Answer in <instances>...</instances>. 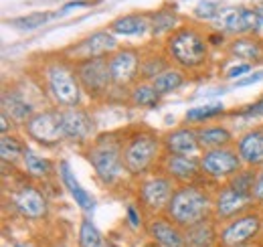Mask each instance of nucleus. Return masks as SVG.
I'll return each mask as SVG.
<instances>
[{"label": "nucleus", "mask_w": 263, "mask_h": 247, "mask_svg": "<svg viewBox=\"0 0 263 247\" xmlns=\"http://www.w3.org/2000/svg\"><path fill=\"white\" fill-rule=\"evenodd\" d=\"M124 164L132 179H144L154 172V166L160 164L164 148L162 136L152 128H130L124 130Z\"/></svg>", "instance_id": "f257e3e1"}, {"label": "nucleus", "mask_w": 263, "mask_h": 247, "mask_svg": "<svg viewBox=\"0 0 263 247\" xmlns=\"http://www.w3.org/2000/svg\"><path fill=\"white\" fill-rule=\"evenodd\" d=\"M124 130L98 134L85 150V158L91 164L98 181L103 186H116L122 183L126 172L124 164Z\"/></svg>", "instance_id": "f03ea898"}, {"label": "nucleus", "mask_w": 263, "mask_h": 247, "mask_svg": "<svg viewBox=\"0 0 263 247\" xmlns=\"http://www.w3.org/2000/svg\"><path fill=\"white\" fill-rule=\"evenodd\" d=\"M162 215L168 217L180 229L193 227L213 217V195L198 181L191 185H178Z\"/></svg>", "instance_id": "7ed1b4c3"}, {"label": "nucleus", "mask_w": 263, "mask_h": 247, "mask_svg": "<svg viewBox=\"0 0 263 247\" xmlns=\"http://www.w3.org/2000/svg\"><path fill=\"white\" fill-rule=\"evenodd\" d=\"M164 53L182 71H195L209 63V39L197 27L182 25L166 37Z\"/></svg>", "instance_id": "20e7f679"}, {"label": "nucleus", "mask_w": 263, "mask_h": 247, "mask_svg": "<svg viewBox=\"0 0 263 247\" xmlns=\"http://www.w3.org/2000/svg\"><path fill=\"white\" fill-rule=\"evenodd\" d=\"M43 79H45V87H47V93L51 95L55 108L67 110V108L81 105L83 90L75 73V63L69 61L63 53L45 63Z\"/></svg>", "instance_id": "39448f33"}, {"label": "nucleus", "mask_w": 263, "mask_h": 247, "mask_svg": "<svg viewBox=\"0 0 263 247\" xmlns=\"http://www.w3.org/2000/svg\"><path fill=\"white\" fill-rule=\"evenodd\" d=\"M174 190H176V183L170 177H166L162 170H156L144 177L138 186L140 211L148 213L150 217L162 215Z\"/></svg>", "instance_id": "423d86ee"}, {"label": "nucleus", "mask_w": 263, "mask_h": 247, "mask_svg": "<svg viewBox=\"0 0 263 247\" xmlns=\"http://www.w3.org/2000/svg\"><path fill=\"white\" fill-rule=\"evenodd\" d=\"M25 132L33 142L45 146V148L59 146L61 142L67 140L63 110L61 108H49V110L36 112L33 118L25 123Z\"/></svg>", "instance_id": "0eeeda50"}, {"label": "nucleus", "mask_w": 263, "mask_h": 247, "mask_svg": "<svg viewBox=\"0 0 263 247\" xmlns=\"http://www.w3.org/2000/svg\"><path fill=\"white\" fill-rule=\"evenodd\" d=\"M261 231L263 217L257 211H247L221 225L217 247H245L253 239H257Z\"/></svg>", "instance_id": "6e6552de"}, {"label": "nucleus", "mask_w": 263, "mask_h": 247, "mask_svg": "<svg viewBox=\"0 0 263 247\" xmlns=\"http://www.w3.org/2000/svg\"><path fill=\"white\" fill-rule=\"evenodd\" d=\"M75 73H77V77H79L81 90L87 93L91 99H101V97H105V95L109 93V90L114 87L111 75H109L107 57L77 61L75 63Z\"/></svg>", "instance_id": "1a4fd4ad"}, {"label": "nucleus", "mask_w": 263, "mask_h": 247, "mask_svg": "<svg viewBox=\"0 0 263 247\" xmlns=\"http://www.w3.org/2000/svg\"><path fill=\"white\" fill-rule=\"evenodd\" d=\"M243 166L245 164L241 156L233 146L204 150V154L200 156V172L211 181H229Z\"/></svg>", "instance_id": "9d476101"}, {"label": "nucleus", "mask_w": 263, "mask_h": 247, "mask_svg": "<svg viewBox=\"0 0 263 247\" xmlns=\"http://www.w3.org/2000/svg\"><path fill=\"white\" fill-rule=\"evenodd\" d=\"M118 39L109 29H101L91 34H87L85 39H81L79 43L67 47L63 51L69 61H85V59H98V57H109L114 51H118Z\"/></svg>", "instance_id": "9b49d317"}, {"label": "nucleus", "mask_w": 263, "mask_h": 247, "mask_svg": "<svg viewBox=\"0 0 263 247\" xmlns=\"http://www.w3.org/2000/svg\"><path fill=\"white\" fill-rule=\"evenodd\" d=\"M261 25L263 19L257 14V10L247 6L221 8L217 19L213 21V27L221 34H235V37H243L247 32L257 31Z\"/></svg>", "instance_id": "f8f14e48"}, {"label": "nucleus", "mask_w": 263, "mask_h": 247, "mask_svg": "<svg viewBox=\"0 0 263 247\" xmlns=\"http://www.w3.org/2000/svg\"><path fill=\"white\" fill-rule=\"evenodd\" d=\"M111 83L118 90L132 87L140 81V65H142V53L134 47H122L114 51L107 57Z\"/></svg>", "instance_id": "ddd939ff"}, {"label": "nucleus", "mask_w": 263, "mask_h": 247, "mask_svg": "<svg viewBox=\"0 0 263 247\" xmlns=\"http://www.w3.org/2000/svg\"><path fill=\"white\" fill-rule=\"evenodd\" d=\"M253 205H255V201L251 197L237 192L229 185H223L213 195V217L219 223H227L235 217L251 211Z\"/></svg>", "instance_id": "4468645a"}, {"label": "nucleus", "mask_w": 263, "mask_h": 247, "mask_svg": "<svg viewBox=\"0 0 263 247\" xmlns=\"http://www.w3.org/2000/svg\"><path fill=\"white\" fill-rule=\"evenodd\" d=\"M63 123H65V136L69 142L87 144V142H91L96 138V132H98L96 120L81 105L63 110Z\"/></svg>", "instance_id": "2eb2a0df"}, {"label": "nucleus", "mask_w": 263, "mask_h": 247, "mask_svg": "<svg viewBox=\"0 0 263 247\" xmlns=\"http://www.w3.org/2000/svg\"><path fill=\"white\" fill-rule=\"evenodd\" d=\"M160 170L170 177L176 185H191L197 183L200 172V158L198 156H176L164 154L160 160Z\"/></svg>", "instance_id": "dca6fc26"}, {"label": "nucleus", "mask_w": 263, "mask_h": 247, "mask_svg": "<svg viewBox=\"0 0 263 247\" xmlns=\"http://www.w3.org/2000/svg\"><path fill=\"white\" fill-rule=\"evenodd\" d=\"M162 148H164V154L176 156H197L202 150L198 142L197 128H193L191 123L168 130L162 136Z\"/></svg>", "instance_id": "f3484780"}, {"label": "nucleus", "mask_w": 263, "mask_h": 247, "mask_svg": "<svg viewBox=\"0 0 263 247\" xmlns=\"http://www.w3.org/2000/svg\"><path fill=\"white\" fill-rule=\"evenodd\" d=\"M12 203L18 211V215L31 221H39L45 219L49 213V201L47 197L33 185H23L18 186V190L12 195Z\"/></svg>", "instance_id": "a211bd4d"}, {"label": "nucleus", "mask_w": 263, "mask_h": 247, "mask_svg": "<svg viewBox=\"0 0 263 247\" xmlns=\"http://www.w3.org/2000/svg\"><path fill=\"white\" fill-rule=\"evenodd\" d=\"M146 233L156 243V247H186L184 229L174 225L164 215L150 217V221L146 223Z\"/></svg>", "instance_id": "6ab92c4d"}, {"label": "nucleus", "mask_w": 263, "mask_h": 247, "mask_svg": "<svg viewBox=\"0 0 263 247\" xmlns=\"http://www.w3.org/2000/svg\"><path fill=\"white\" fill-rule=\"evenodd\" d=\"M237 152L241 156L245 166H253V168H261L263 166V126L253 128L249 132H245L239 140H237Z\"/></svg>", "instance_id": "aec40b11"}, {"label": "nucleus", "mask_w": 263, "mask_h": 247, "mask_svg": "<svg viewBox=\"0 0 263 247\" xmlns=\"http://www.w3.org/2000/svg\"><path fill=\"white\" fill-rule=\"evenodd\" d=\"M227 53L243 63L259 65L263 63V41L257 37H235L227 43Z\"/></svg>", "instance_id": "412c9836"}, {"label": "nucleus", "mask_w": 263, "mask_h": 247, "mask_svg": "<svg viewBox=\"0 0 263 247\" xmlns=\"http://www.w3.org/2000/svg\"><path fill=\"white\" fill-rule=\"evenodd\" d=\"M186 247H217L219 245V221L215 217L204 219L184 229Z\"/></svg>", "instance_id": "4be33fe9"}, {"label": "nucleus", "mask_w": 263, "mask_h": 247, "mask_svg": "<svg viewBox=\"0 0 263 247\" xmlns=\"http://www.w3.org/2000/svg\"><path fill=\"white\" fill-rule=\"evenodd\" d=\"M2 112H6L10 120L16 123H27L36 114L33 103L18 90H12V87L2 92Z\"/></svg>", "instance_id": "5701e85b"}, {"label": "nucleus", "mask_w": 263, "mask_h": 247, "mask_svg": "<svg viewBox=\"0 0 263 247\" xmlns=\"http://www.w3.org/2000/svg\"><path fill=\"white\" fill-rule=\"evenodd\" d=\"M59 174H61V181H63L65 188L71 192V197L75 199L77 207H79L83 213H91L93 207H96V199H93L83 186L79 185V181L75 179V174H73V170H71V166H69L67 160H61V162H59Z\"/></svg>", "instance_id": "b1692460"}, {"label": "nucleus", "mask_w": 263, "mask_h": 247, "mask_svg": "<svg viewBox=\"0 0 263 247\" xmlns=\"http://www.w3.org/2000/svg\"><path fill=\"white\" fill-rule=\"evenodd\" d=\"M198 142L202 150H213V148H225L233 144V134L227 126L223 123H204L197 128Z\"/></svg>", "instance_id": "393cba45"}, {"label": "nucleus", "mask_w": 263, "mask_h": 247, "mask_svg": "<svg viewBox=\"0 0 263 247\" xmlns=\"http://www.w3.org/2000/svg\"><path fill=\"white\" fill-rule=\"evenodd\" d=\"M150 14L146 12H134V14H126V16H120L116 19L111 25H109V31L114 34H122V37H138V34H144V32L150 31Z\"/></svg>", "instance_id": "a878e982"}, {"label": "nucleus", "mask_w": 263, "mask_h": 247, "mask_svg": "<svg viewBox=\"0 0 263 247\" xmlns=\"http://www.w3.org/2000/svg\"><path fill=\"white\" fill-rule=\"evenodd\" d=\"M172 67V61L168 59V55L162 53H146L142 55V65H140V81H154L160 73H164L166 69Z\"/></svg>", "instance_id": "bb28decb"}, {"label": "nucleus", "mask_w": 263, "mask_h": 247, "mask_svg": "<svg viewBox=\"0 0 263 247\" xmlns=\"http://www.w3.org/2000/svg\"><path fill=\"white\" fill-rule=\"evenodd\" d=\"M128 99L136 108H158L162 101V95L154 90L150 81H138L132 85Z\"/></svg>", "instance_id": "cd10ccee"}, {"label": "nucleus", "mask_w": 263, "mask_h": 247, "mask_svg": "<svg viewBox=\"0 0 263 247\" xmlns=\"http://www.w3.org/2000/svg\"><path fill=\"white\" fill-rule=\"evenodd\" d=\"M23 164H25V170L27 174H31L33 179H49L53 172H55V164L45 158V156L36 154L33 148H27L25 154H23Z\"/></svg>", "instance_id": "c85d7f7f"}, {"label": "nucleus", "mask_w": 263, "mask_h": 247, "mask_svg": "<svg viewBox=\"0 0 263 247\" xmlns=\"http://www.w3.org/2000/svg\"><path fill=\"white\" fill-rule=\"evenodd\" d=\"M176 23H178V14H176V10L174 8H170V6H164V8H160V10H156V12H150V31L154 37H160V34H170L172 31H176L178 27H176Z\"/></svg>", "instance_id": "c756f323"}, {"label": "nucleus", "mask_w": 263, "mask_h": 247, "mask_svg": "<svg viewBox=\"0 0 263 247\" xmlns=\"http://www.w3.org/2000/svg\"><path fill=\"white\" fill-rule=\"evenodd\" d=\"M184 83H186V75H184L180 69H174V67L166 69L164 73H160V75L152 81L154 90L160 93L162 97L168 95V93L176 92V90H178V87H182Z\"/></svg>", "instance_id": "7c9ffc66"}, {"label": "nucleus", "mask_w": 263, "mask_h": 247, "mask_svg": "<svg viewBox=\"0 0 263 247\" xmlns=\"http://www.w3.org/2000/svg\"><path fill=\"white\" fill-rule=\"evenodd\" d=\"M225 114V105L223 103H204V105H197V108H191L186 114H184V120L186 123H204L209 120H215L219 116Z\"/></svg>", "instance_id": "2f4dec72"}, {"label": "nucleus", "mask_w": 263, "mask_h": 247, "mask_svg": "<svg viewBox=\"0 0 263 247\" xmlns=\"http://www.w3.org/2000/svg\"><path fill=\"white\" fill-rule=\"evenodd\" d=\"M257 170H259V168L243 166L235 177H231L229 181H227V185H229L231 188H235L237 192H241V195L251 197L253 186H255V179H257ZM251 199H253V197H251Z\"/></svg>", "instance_id": "473e14b6"}, {"label": "nucleus", "mask_w": 263, "mask_h": 247, "mask_svg": "<svg viewBox=\"0 0 263 247\" xmlns=\"http://www.w3.org/2000/svg\"><path fill=\"white\" fill-rule=\"evenodd\" d=\"M77 243L79 247H101L103 245V237L96 227V223L89 217H83L79 223V235H77Z\"/></svg>", "instance_id": "72a5a7b5"}, {"label": "nucleus", "mask_w": 263, "mask_h": 247, "mask_svg": "<svg viewBox=\"0 0 263 247\" xmlns=\"http://www.w3.org/2000/svg\"><path fill=\"white\" fill-rule=\"evenodd\" d=\"M53 16H55V12H31V14H25V16L8 21V25L14 27V29H21V31H33V29L47 25Z\"/></svg>", "instance_id": "f704fd0d"}, {"label": "nucleus", "mask_w": 263, "mask_h": 247, "mask_svg": "<svg viewBox=\"0 0 263 247\" xmlns=\"http://www.w3.org/2000/svg\"><path fill=\"white\" fill-rule=\"evenodd\" d=\"M25 146H23V142L18 140V138H14V136H2L0 138V156H2V162L6 164V162H16L18 158H23L25 154Z\"/></svg>", "instance_id": "c9c22d12"}, {"label": "nucleus", "mask_w": 263, "mask_h": 247, "mask_svg": "<svg viewBox=\"0 0 263 247\" xmlns=\"http://www.w3.org/2000/svg\"><path fill=\"white\" fill-rule=\"evenodd\" d=\"M219 12H221V6L213 0H202L195 6V16L200 21H215Z\"/></svg>", "instance_id": "e433bc0d"}, {"label": "nucleus", "mask_w": 263, "mask_h": 247, "mask_svg": "<svg viewBox=\"0 0 263 247\" xmlns=\"http://www.w3.org/2000/svg\"><path fill=\"white\" fill-rule=\"evenodd\" d=\"M235 114L241 116V118H247V120H251V118H263V95L257 101H253V103H249V105H245L241 110H235Z\"/></svg>", "instance_id": "4c0bfd02"}, {"label": "nucleus", "mask_w": 263, "mask_h": 247, "mask_svg": "<svg viewBox=\"0 0 263 247\" xmlns=\"http://www.w3.org/2000/svg\"><path fill=\"white\" fill-rule=\"evenodd\" d=\"M251 69H253V65H251V63H237V65L229 67V71L225 73V79H237V77H243V75H247Z\"/></svg>", "instance_id": "58836bf2"}, {"label": "nucleus", "mask_w": 263, "mask_h": 247, "mask_svg": "<svg viewBox=\"0 0 263 247\" xmlns=\"http://www.w3.org/2000/svg\"><path fill=\"white\" fill-rule=\"evenodd\" d=\"M255 205H263V166L257 170V179H255V186H253V192H251Z\"/></svg>", "instance_id": "ea45409f"}, {"label": "nucleus", "mask_w": 263, "mask_h": 247, "mask_svg": "<svg viewBox=\"0 0 263 247\" xmlns=\"http://www.w3.org/2000/svg\"><path fill=\"white\" fill-rule=\"evenodd\" d=\"M93 2H89V0H71V2H67L63 8H59L57 12H55V16H63L67 12H71L73 8H81V6H91Z\"/></svg>", "instance_id": "a19ab883"}, {"label": "nucleus", "mask_w": 263, "mask_h": 247, "mask_svg": "<svg viewBox=\"0 0 263 247\" xmlns=\"http://www.w3.org/2000/svg\"><path fill=\"white\" fill-rule=\"evenodd\" d=\"M261 79H263V71H255V73H251V75H245L243 79L235 81V87H245V85L257 83V81H261Z\"/></svg>", "instance_id": "79ce46f5"}, {"label": "nucleus", "mask_w": 263, "mask_h": 247, "mask_svg": "<svg viewBox=\"0 0 263 247\" xmlns=\"http://www.w3.org/2000/svg\"><path fill=\"white\" fill-rule=\"evenodd\" d=\"M126 211H128V223H130V225L134 227V229H138V227L142 225V219H140V213L136 211V207H134V205H128V209H126Z\"/></svg>", "instance_id": "37998d69"}, {"label": "nucleus", "mask_w": 263, "mask_h": 247, "mask_svg": "<svg viewBox=\"0 0 263 247\" xmlns=\"http://www.w3.org/2000/svg\"><path fill=\"white\" fill-rule=\"evenodd\" d=\"M10 126H12V123H10V116H8L6 112H2V114H0V132H2V136H6V134L10 132Z\"/></svg>", "instance_id": "c03bdc74"}, {"label": "nucleus", "mask_w": 263, "mask_h": 247, "mask_svg": "<svg viewBox=\"0 0 263 247\" xmlns=\"http://www.w3.org/2000/svg\"><path fill=\"white\" fill-rule=\"evenodd\" d=\"M18 247H21V245H18Z\"/></svg>", "instance_id": "a18cd8bd"}]
</instances>
